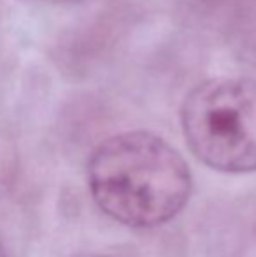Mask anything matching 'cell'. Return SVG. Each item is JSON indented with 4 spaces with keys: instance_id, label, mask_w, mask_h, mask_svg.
<instances>
[{
    "instance_id": "obj_2",
    "label": "cell",
    "mask_w": 256,
    "mask_h": 257,
    "mask_svg": "<svg viewBox=\"0 0 256 257\" xmlns=\"http://www.w3.org/2000/svg\"><path fill=\"white\" fill-rule=\"evenodd\" d=\"M181 128L195 158L223 173L256 172V81L212 77L181 105Z\"/></svg>"
},
{
    "instance_id": "obj_5",
    "label": "cell",
    "mask_w": 256,
    "mask_h": 257,
    "mask_svg": "<svg viewBox=\"0 0 256 257\" xmlns=\"http://www.w3.org/2000/svg\"><path fill=\"white\" fill-rule=\"evenodd\" d=\"M0 257H6V252H4V248H2V245H0Z\"/></svg>"
},
{
    "instance_id": "obj_1",
    "label": "cell",
    "mask_w": 256,
    "mask_h": 257,
    "mask_svg": "<svg viewBox=\"0 0 256 257\" xmlns=\"http://www.w3.org/2000/svg\"><path fill=\"white\" fill-rule=\"evenodd\" d=\"M88 186L104 213L128 227L174 219L192 194L185 158L161 137L135 130L104 140L88 163Z\"/></svg>"
},
{
    "instance_id": "obj_4",
    "label": "cell",
    "mask_w": 256,
    "mask_h": 257,
    "mask_svg": "<svg viewBox=\"0 0 256 257\" xmlns=\"http://www.w3.org/2000/svg\"><path fill=\"white\" fill-rule=\"evenodd\" d=\"M44 2H72V0H44Z\"/></svg>"
},
{
    "instance_id": "obj_3",
    "label": "cell",
    "mask_w": 256,
    "mask_h": 257,
    "mask_svg": "<svg viewBox=\"0 0 256 257\" xmlns=\"http://www.w3.org/2000/svg\"><path fill=\"white\" fill-rule=\"evenodd\" d=\"M74 257H111V255H99V254H79Z\"/></svg>"
}]
</instances>
